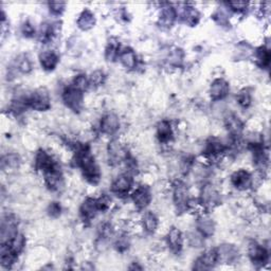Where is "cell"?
I'll list each match as a JSON object with an SVG mask.
<instances>
[{
    "instance_id": "cell-1",
    "label": "cell",
    "mask_w": 271,
    "mask_h": 271,
    "mask_svg": "<svg viewBox=\"0 0 271 271\" xmlns=\"http://www.w3.org/2000/svg\"><path fill=\"white\" fill-rule=\"evenodd\" d=\"M74 149L76 164L82 170L83 175L88 182L98 184L101 179V172L98 164L95 163L94 157L90 152L89 147L86 144L75 143Z\"/></svg>"
},
{
    "instance_id": "cell-2",
    "label": "cell",
    "mask_w": 271,
    "mask_h": 271,
    "mask_svg": "<svg viewBox=\"0 0 271 271\" xmlns=\"http://www.w3.org/2000/svg\"><path fill=\"white\" fill-rule=\"evenodd\" d=\"M62 101L65 105L73 110L74 113H79L83 107V102H84V95L83 91L78 88L73 87L72 85L66 88L62 92Z\"/></svg>"
},
{
    "instance_id": "cell-3",
    "label": "cell",
    "mask_w": 271,
    "mask_h": 271,
    "mask_svg": "<svg viewBox=\"0 0 271 271\" xmlns=\"http://www.w3.org/2000/svg\"><path fill=\"white\" fill-rule=\"evenodd\" d=\"M29 107L37 111H45L51 107L49 92L46 88H38L30 96H28Z\"/></svg>"
},
{
    "instance_id": "cell-4",
    "label": "cell",
    "mask_w": 271,
    "mask_h": 271,
    "mask_svg": "<svg viewBox=\"0 0 271 271\" xmlns=\"http://www.w3.org/2000/svg\"><path fill=\"white\" fill-rule=\"evenodd\" d=\"M248 253H249L250 260H251L252 264L255 266L258 267L264 266L268 262V259H269L268 251L263 246L258 244L256 241L250 242L248 248Z\"/></svg>"
},
{
    "instance_id": "cell-5",
    "label": "cell",
    "mask_w": 271,
    "mask_h": 271,
    "mask_svg": "<svg viewBox=\"0 0 271 271\" xmlns=\"http://www.w3.org/2000/svg\"><path fill=\"white\" fill-rule=\"evenodd\" d=\"M108 159L111 165H117L122 161H126L128 158L127 151L117 140H113L108 144Z\"/></svg>"
},
{
    "instance_id": "cell-6",
    "label": "cell",
    "mask_w": 271,
    "mask_h": 271,
    "mask_svg": "<svg viewBox=\"0 0 271 271\" xmlns=\"http://www.w3.org/2000/svg\"><path fill=\"white\" fill-rule=\"evenodd\" d=\"M17 233V221L13 215H6L2 218L1 221V232H0V238H1V245L6 244L10 241Z\"/></svg>"
},
{
    "instance_id": "cell-7",
    "label": "cell",
    "mask_w": 271,
    "mask_h": 271,
    "mask_svg": "<svg viewBox=\"0 0 271 271\" xmlns=\"http://www.w3.org/2000/svg\"><path fill=\"white\" fill-rule=\"evenodd\" d=\"M218 263V252L217 249H210L206 251L200 258L197 259L194 265V269L206 270L213 268Z\"/></svg>"
},
{
    "instance_id": "cell-8",
    "label": "cell",
    "mask_w": 271,
    "mask_h": 271,
    "mask_svg": "<svg viewBox=\"0 0 271 271\" xmlns=\"http://www.w3.org/2000/svg\"><path fill=\"white\" fill-rule=\"evenodd\" d=\"M133 185V179L127 174H123L118 177L111 184V192L118 196H124L129 192Z\"/></svg>"
},
{
    "instance_id": "cell-9",
    "label": "cell",
    "mask_w": 271,
    "mask_h": 271,
    "mask_svg": "<svg viewBox=\"0 0 271 271\" xmlns=\"http://www.w3.org/2000/svg\"><path fill=\"white\" fill-rule=\"evenodd\" d=\"M229 91H230V87H229L228 82L224 79H216L211 85L210 95L213 101H219L225 99Z\"/></svg>"
},
{
    "instance_id": "cell-10",
    "label": "cell",
    "mask_w": 271,
    "mask_h": 271,
    "mask_svg": "<svg viewBox=\"0 0 271 271\" xmlns=\"http://www.w3.org/2000/svg\"><path fill=\"white\" fill-rule=\"evenodd\" d=\"M120 127L119 118L115 114H107L102 118L100 129L105 135H114Z\"/></svg>"
},
{
    "instance_id": "cell-11",
    "label": "cell",
    "mask_w": 271,
    "mask_h": 271,
    "mask_svg": "<svg viewBox=\"0 0 271 271\" xmlns=\"http://www.w3.org/2000/svg\"><path fill=\"white\" fill-rule=\"evenodd\" d=\"M231 182L232 184L239 190H247L251 186L252 183V177L251 174L245 170H240L235 172L231 176Z\"/></svg>"
},
{
    "instance_id": "cell-12",
    "label": "cell",
    "mask_w": 271,
    "mask_h": 271,
    "mask_svg": "<svg viewBox=\"0 0 271 271\" xmlns=\"http://www.w3.org/2000/svg\"><path fill=\"white\" fill-rule=\"evenodd\" d=\"M35 166L39 171H43V173H46L48 171H51L55 168H58V163L55 162L52 157L46 152L45 151L40 150L36 154L35 157Z\"/></svg>"
},
{
    "instance_id": "cell-13",
    "label": "cell",
    "mask_w": 271,
    "mask_h": 271,
    "mask_svg": "<svg viewBox=\"0 0 271 271\" xmlns=\"http://www.w3.org/2000/svg\"><path fill=\"white\" fill-rule=\"evenodd\" d=\"M100 211L99 206H98V200L94 198H87L84 203L81 206V216L85 221L91 220L96 213Z\"/></svg>"
},
{
    "instance_id": "cell-14",
    "label": "cell",
    "mask_w": 271,
    "mask_h": 271,
    "mask_svg": "<svg viewBox=\"0 0 271 271\" xmlns=\"http://www.w3.org/2000/svg\"><path fill=\"white\" fill-rule=\"evenodd\" d=\"M44 175L46 184L51 191H59L62 186V175L59 166L51 171L44 173Z\"/></svg>"
},
{
    "instance_id": "cell-15",
    "label": "cell",
    "mask_w": 271,
    "mask_h": 271,
    "mask_svg": "<svg viewBox=\"0 0 271 271\" xmlns=\"http://www.w3.org/2000/svg\"><path fill=\"white\" fill-rule=\"evenodd\" d=\"M174 203L179 210L186 209L187 205H189V196H187V189L186 186L178 182L175 185V190H174Z\"/></svg>"
},
{
    "instance_id": "cell-16",
    "label": "cell",
    "mask_w": 271,
    "mask_h": 271,
    "mask_svg": "<svg viewBox=\"0 0 271 271\" xmlns=\"http://www.w3.org/2000/svg\"><path fill=\"white\" fill-rule=\"evenodd\" d=\"M131 197H133L134 203L139 209H144V208H147L151 200V192L147 186H139L134 192Z\"/></svg>"
},
{
    "instance_id": "cell-17",
    "label": "cell",
    "mask_w": 271,
    "mask_h": 271,
    "mask_svg": "<svg viewBox=\"0 0 271 271\" xmlns=\"http://www.w3.org/2000/svg\"><path fill=\"white\" fill-rule=\"evenodd\" d=\"M218 262H224L227 264L234 263L239 258V251L232 245H221L217 248Z\"/></svg>"
},
{
    "instance_id": "cell-18",
    "label": "cell",
    "mask_w": 271,
    "mask_h": 271,
    "mask_svg": "<svg viewBox=\"0 0 271 271\" xmlns=\"http://www.w3.org/2000/svg\"><path fill=\"white\" fill-rule=\"evenodd\" d=\"M201 204L207 208H212L218 204V193L210 184L205 185L201 191Z\"/></svg>"
},
{
    "instance_id": "cell-19",
    "label": "cell",
    "mask_w": 271,
    "mask_h": 271,
    "mask_svg": "<svg viewBox=\"0 0 271 271\" xmlns=\"http://www.w3.org/2000/svg\"><path fill=\"white\" fill-rule=\"evenodd\" d=\"M39 61L41 67H43L45 70L52 71L54 70L55 67L58 66L60 58L54 51H45L43 53H40Z\"/></svg>"
},
{
    "instance_id": "cell-20",
    "label": "cell",
    "mask_w": 271,
    "mask_h": 271,
    "mask_svg": "<svg viewBox=\"0 0 271 271\" xmlns=\"http://www.w3.org/2000/svg\"><path fill=\"white\" fill-rule=\"evenodd\" d=\"M168 245L173 252L179 253L183 246L182 234L177 228H173L168 234Z\"/></svg>"
},
{
    "instance_id": "cell-21",
    "label": "cell",
    "mask_w": 271,
    "mask_h": 271,
    "mask_svg": "<svg viewBox=\"0 0 271 271\" xmlns=\"http://www.w3.org/2000/svg\"><path fill=\"white\" fill-rule=\"evenodd\" d=\"M225 124L228 131L231 134L232 137H240L242 129H244V123H242L240 118L235 115L228 116L226 118Z\"/></svg>"
},
{
    "instance_id": "cell-22",
    "label": "cell",
    "mask_w": 271,
    "mask_h": 271,
    "mask_svg": "<svg viewBox=\"0 0 271 271\" xmlns=\"http://www.w3.org/2000/svg\"><path fill=\"white\" fill-rule=\"evenodd\" d=\"M226 151V147L216 138H211L208 140L205 149V154L208 157H216Z\"/></svg>"
},
{
    "instance_id": "cell-23",
    "label": "cell",
    "mask_w": 271,
    "mask_h": 271,
    "mask_svg": "<svg viewBox=\"0 0 271 271\" xmlns=\"http://www.w3.org/2000/svg\"><path fill=\"white\" fill-rule=\"evenodd\" d=\"M197 230L205 238H210L215 231L214 221L210 217L203 215L197 219Z\"/></svg>"
},
{
    "instance_id": "cell-24",
    "label": "cell",
    "mask_w": 271,
    "mask_h": 271,
    "mask_svg": "<svg viewBox=\"0 0 271 271\" xmlns=\"http://www.w3.org/2000/svg\"><path fill=\"white\" fill-rule=\"evenodd\" d=\"M2 246L6 247V249L17 258V255L19 253H22L26 246V239L22 234H16L10 241L6 242V244H2Z\"/></svg>"
},
{
    "instance_id": "cell-25",
    "label": "cell",
    "mask_w": 271,
    "mask_h": 271,
    "mask_svg": "<svg viewBox=\"0 0 271 271\" xmlns=\"http://www.w3.org/2000/svg\"><path fill=\"white\" fill-rule=\"evenodd\" d=\"M94 25H95L94 14L90 10L85 9L81 13V15L78 19V27L83 31H87L91 29V28H93Z\"/></svg>"
},
{
    "instance_id": "cell-26",
    "label": "cell",
    "mask_w": 271,
    "mask_h": 271,
    "mask_svg": "<svg viewBox=\"0 0 271 271\" xmlns=\"http://www.w3.org/2000/svg\"><path fill=\"white\" fill-rule=\"evenodd\" d=\"M177 18V12L176 9L174 8L173 5L169 4L168 6L163 8L160 19H159V24H160L164 28H170L173 26L174 22H175Z\"/></svg>"
},
{
    "instance_id": "cell-27",
    "label": "cell",
    "mask_w": 271,
    "mask_h": 271,
    "mask_svg": "<svg viewBox=\"0 0 271 271\" xmlns=\"http://www.w3.org/2000/svg\"><path fill=\"white\" fill-rule=\"evenodd\" d=\"M119 59L125 68L134 69L137 66V55L130 48H125L123 51H121Z\"/></svg>"
},
{
    "instance_id": "cell-28",
    "label": "cell",
    "mask_w": 271,
    "mask_h": 271,
    "mask_svg": "<svg viewBox=\"0 0 271 271\" xmlns=\"http://www.w3.org/2000/svg\"><path fill=\"white\" fill-rule=\"evenodd\" d=\"M180 16H181V18L184 20L185 24L190 26H195L198 23L200 15L195 8L186 4L182 8V11L180 13Z\"/></svg>"
},
{
    "instance_id": "cell-29",
    "label": "cell",
    "mask_w": 271,
    "mask_h": 271,
    "mask_svg": "<svg viewBox=\"0 0 271 271\" xmlns=\"http://www.w3.org/2000/svg\"><path fill=\"white\" fill-rule=\"evenodd\" d=\"M157 136H158L159 141L162 143H166V142L172 140L173 129L171 126V123L169 121H161L158 124Z\"/></svg>"
},
{
    "instance_id": "cell-30",
    "label": "cell",
    "mask_w": 271,
    "mask_h": 271,
    "mask_svg": "<svg viewBox=\"0 0 271 271\" xmlns=\"http://www.w3.org/2000/svg\"><path fill=\"white\" fill-rule=\"evenodd\" d=\"M58 34V28L53 24H44L41 25V29H40V40L43 43L47 44L51 41L55 35Z\"/></svg>"
},
{
    "instance_id": "cell-31",
    "label": "cell",
    "mask_w": 271,
    "mask_h": 271,
    "mask_svg": "<svg viewBox=\"0 0 271 271\" xmlns=\"http://www.w3.org/2000/svg\"><path fill=\"white\" fill-rule=\"evenodd\" d=\"M256 62L262 68H267L270 64V51L266 47H260L255 51Z\"/></svg>"
},
{
    "instance_id": "cell-32",
    "label": "cell",
    "mask_w": 271,
    "mask_h": 271,
    "mask_svg": "<svg viewBox=\"0 0 271 271\" xmlns=\"http://www.w3.org/2000/svg\"><path fill=\"white\" fill-rule=\"evenodd\" d=\"M143 222V227L145 230L148 232H155L156 229L158 227V218L156 217V215L152 212H147L143 215L142 218Z\"/></svg>"
},
{
    "instance_id": "cell-33",
    "label": "cell",
    "mask_w": 271,
    "mask_h": 271,
    "mask_svg": "<svg viewBox=\"0 0 271 271\" xmlns=\"http://www.w3.org/2000/svg\"><path fill=\"white\" fill-rule=\"evenodd\" d=\"M20 164V158L17 154H9L5 155L1 160V168L2 170L6 169H17Z\"/></svg>"
},
{
    "instance_id": "cell-34",
    "label": "cell",
    "mask_w": 271,
    "mask_h": 271,
    "mask_svg": "<svg viewBox=\"0 0 271 271\" xmlns=\"http://www.w3.org/2000/svg\"><path fill=\"white\" fill-rule=\"evenodd\" d=\"M120 55V45L117 40L111 39L106 48L107 60H115Z\"/></svg>"
},
{
    "instance_id": "cell-35",
    "label": "cell",
    "mask_w": 271,
    "mask_h": 271,
    "mask_svg": "<svg viewBox=\"0 0 271 271\" xmlns=\"http://www.w3.org/2000/svg\"><path fill=\"white\" fill-rule=\"evenodd\" d=\"M16 67L18 70L23 73H29L32 70L31 60L27 57V55H22V57L18 58L16 61Z\"/></svg>"
},
{
    "instance_id": "cell-36",
    "label": "cell",
    "mask_w": 271,
    "mask_h": 271,
    "mask_svg": "<svg viewBox=\"0 0 271 271\" xmlns=\"http://www.w3.org/2000/svg\"><path fill=\"white\" fill-rule=\"evenodd\" d=\"M88 81H89V85H91L93 87H99L103 85L104 82H105V74H104V72L101 70H96L93 73H91Z\"/></svg>"
},
{
    "instance_id": "cell-37",
    "label": "cell",
    "mask_w": 271,
    "mask_h": 271,
    "mask_svg": "<svg viewBox=\"0 0 271 271\" xmlns=\"http://www.w3.org/2000/svg\"><path fill=\"white\" fill-rule=\"evenodd\" d=\"M236 100L242 108H248L251 104V94H250L248 89H242L236 96Z\"/></svg>"
},
{
    "instance_id": "cell-38",
    "label": "cell",
    "mask_w": 271,
    "mask_h": 271,
    "mask_svg": "<svg viewBox=\"0 0 271 271\" xmlns=\"http://www.w3.org/2000/svg\"><path fill=\"white\" fill-rule=\"evenodd\" d=\"M183 51L181 49L176 48L175 50H173L169 55V62L173 66H180L183 60Z\"/></svg>"
},
{
    "instance_id": "cell-39",
    "label": "cell",
    "mask_w": 271,
    "mask_h": 271,
    "mask_svg": "<svg viewBox=\"0 0 271 271\" xmlns=\"http://www.w3.org/2000/svg\"><path fill=\"white\" fill-rule=\"evenodd\" d=\"M89 85V81L87 80L86 75L85 74H80L76 76V78L73 80V83H72V86L78 88L80 90H82V91H84V90L88 87Z\"/></svg>"
},
{
    "instance_id": "cell-40",
    "label": "cell",
    "mask_w": 271,
    "mask_h": 271,
    "mask_svg": "<svg viewBox=\"0 0 271 271\" xmlns=\"http://www.w3.org/2000/svg\"><path fill=\"white\" fill-rule=\"evenodd\" d=\"M227 8H219L217 10V12L215 13V15H214V19L215 20H217V22L221 25H225L228 23V12L226 11Z\"/></svg>"
},
{
    "instance_id": "cell-41",
    "label": "cell",
    "mask_w": 271,
    "mask_h": 271,
    "mask_svg": "<svg viewBox=\"0 0 271 271\" xmlns=\"http://www.w3.org/2000/svg\"><path fill=\"white\" fill-rule=\"evenodd\" d=\"M65 2H50L49 3V8L50 12H52L54 15H60V14L62 13L65 9Z\"/></svg>"
},
{
    "instance_id": "cell-42",
    "label": "cell",
    "mask_w": 271,
    "mask_h": 271,
    "mask_svg": "<svg viewBox=\"0 0 271 271\" xmlns=\"http://www.w3.org/2000/svg\"><path fill=\"white\" fill-rule=\"evenodd\" d=\"M203 235H198V234H195V233H190L189 234V241H190V244L191 246L193 247H200V245L203 244Z\"/></svg>"
},
{
    "instance_id": "cell-43",
    "label": "cell",
    "mask_w": 271,
    "mask_h": 271,
    "mask_svg": "<svg viewBox=\"0 0 271 271\" xmlns=\"http://www.w3.org/2000/svg\"><path fill=\"white\" fill-rule=\"evenodd\" d=\"M128 247H129V242L125 236H122V238H120L116 242V248L118 251H120V252L125 251V250L128 249Z\"/></svg>"
},
{
    "instance_id": "cell-44",
    "label": "cell",
    "mask_w": 271,
    "mask_h": 271,
    "mask_svg": "<svg viewBox=\"0 0 271 271\" xmlns=\"http://www.w3.org/2000/svg\"><path fill=\"white\" fill-rule=\"evenodd\" d=\"M227 6H230L231 10L235 12H244L247 10L248 3L246 2H229L227 3Z\"/></svg>"
},
{
    "instance_id": "cell-45",
    "label": "cell",
    "mask_w": 271,
    "mask_h": 271,
    "mask_svg": "<svg viewBox=\"0 0 271 271\" xmlns=\"http://www.w3.org/2000/svg\"><path fill=\"white\" fill-rule=\"evenodd\" d=\"M22 32L25 36L31 37L33 36V34L35 33V29H34V27L29 22H27L22 27Z\"/></svg>"
},
{
    "instance_id": "cell-46",
    "label": "cell",
    "mask_w": 271,
    "mask_h": 271,
    "mask_svg": "<svg viewBox=\"0 0 271 271\" xmlns=\"http://www.w3.org/2000/svg\"><path fill=\"white\" fill-rule=\"evenodd\" d=\"M60 211H61V208L59 203H52L49 206V209H48V212H49V214L53 217H58L60 214Z\"/></svg>"
}]
</instances>
